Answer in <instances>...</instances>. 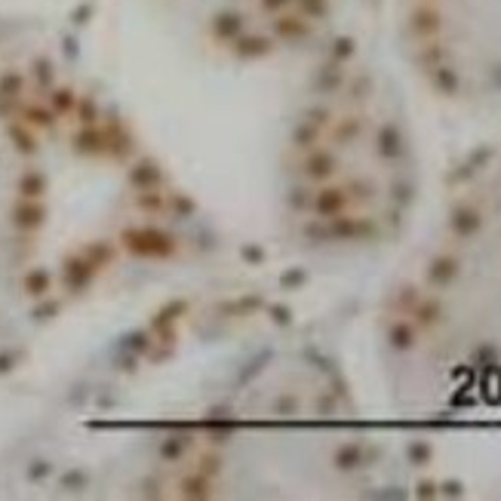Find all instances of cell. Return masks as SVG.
<instances>
[{
  "instance_id": "cell-1",
  "label": "cell",
  "mask_w": 501,
  "mask_h": 501,
  "mask_svg": "<svg viewBox=\"0 0 501 501\" xmlns=\"http://www.w3.org/2000/svg\"><path fill=\"white\" fill-rule=\"evenodd\" d=\"M203 46L231 58H262L299 41L314 16L305 0H167Z\"/></svg>"
},
{
  "instance_id": "cell-2",
  "label": "cell",
  "mask_w": 501,
  "mask_h": 501,
  "mask_svg": "<svg viewBox=\"0 0 501 501\" xmlns=\"http://www.w3.org/2000/svg\"><path fill=\"white\" fill-rule=\"evenodd\" d=\"M34 74H37V81H41L43 98H37V96L28 98V74H25V71H3L0 81L12 89L16 105H19L25 120L34 123V129H50V127H56V120H58V102H56L52 87H50V83H56V71H52L46 62H34ZM34 74H31V81H34ZM34 92H37V83H34Z\"/></svg>"
}]
</instances>
